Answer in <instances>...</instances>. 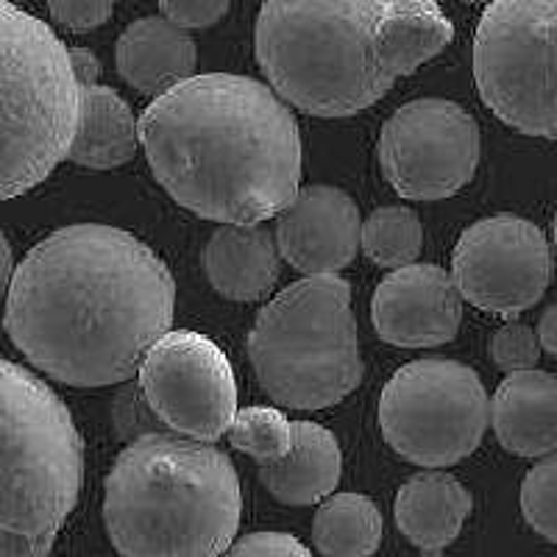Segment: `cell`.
I'll return each mask as SVG.
<instances>
[{
    "label": "cell",
    "mask_w": 557,
    "mask_h": 557,
    "mask_svg": "<svg viewBox=\"0 0 557 557\" xmlns=\"http://www.w3.org/2000/svg\"><path fill=\"white\" fill-rule=\"evenodd\" d=\"M228 3L232 0H159V12L187 32H201L226 17Z\"/></svg>",
    "instance_id": "29"
},
{
    "label": "cell",
    "mask_w": 557,
    "mask_h": 557,
    "mask_svg": "<svg viewBox=\"0 0 557 557\" xmlns=\"http://www.w3.org/2000/svg\"><path fill=\"white\" fill-rule=\"evenodd\" d=\"M552 240H555V251H557V212H555V221H552Z\"/></svg>",
    "instance_id": "33"
},
{
    "label": "cell",
    "mask_w": 557,
    "mask_h": 557,
    "mask_svg": "<svg viewBox=\"0 0 557 557\" xmlns=\"http://www.w3.org/2000/svg\"><path fill=\"white\" fill-rule=\"evenodd\" d=\"M48 12L67 32L87 34L112 17L114 0H48Z\"/></svg>",
    "instance_id": "27"
},
{
    "label": "cell",
    "mask_w": 557,
    "mask_h": 557,
    "mask_svg": "<svg viewBox=\"0 0 557 557\" xmlns=\"http://www.w3.org/2000/svg\"><path fill=\"white\" fill-rule=\"evenodd\" d=\"M14 260H12V246H9V240L3 237V285H12V278H14Z\"/></svg>",
    "instance_id": "32"
},
{
    "label": "cell",
    "mask_w": 557,
    "mask_h": 557,
    "mask_svg": "<svg viewBox=\"0 0 557 557\" xmlns=\"http://www.w3.org/2000/svg\"><path fill=\"white\" fill-rule=\"evenodd\" d=\"M282 260L307 276H330L351 265L362 248V221L355 198L330 184L301 187L276 218Z\"/></svg>",
    "instance_id": "14"
},
{
    "label": "cell",
    "mask_w": 557,
    "mask_h": 557,
    "mask_svg": "<svg viewBox=\"0 0 557 557\" xmlns=\"http://www.w3.org/2000/svg\"><path fill=\"white\" fill-rule=\"evenodd\" d=\"M491 424V399L474 368L444 357L407 362L380 396V430L407 462L446 469L474 455Z\"/></svg>",
    "instance_id": "9"
},
{
    "label": "cell",
    "mask_w": 557,
    "mask_h": 557,
    "mask_svg": "<svg viewBox=\"0 0 557 557\" xmlns=\"http://www.w3.org/2000/svg\"><path fill=\"white\" fill-rule=\"evenodd\" d=\"M139 139L153 178L203 221L257 226L301 190L298 123L257 78H187L143 112Z\"/></svg>",
    "instance_id": "2"
},
{
    "label": "cell",
    "mask_w": 557,
    "mask_h": 557,
    "mask_svg": "<svg viewBox=\"0 0 557 557\" xmlns=\"http://www.w3.org/2000/svg\"><path fill=\"white\" fill-rule=\"evenodd\" d=\"M3 62V198H17L70 157L82 126L84 84L67 45L42 20L0 3Z\"/></svg>",
    "instance_id": "7"
},
{
    "label": "cell",
    "mask_w": 557,
    "mask_h": 557,
    "mask_svg": "<svg viewBox=\"0 0 557 557\" xmlns=\"http://www.w3.org/2000/svg\"><path fill=\"white\" fill-rule=\"evenodd\" d=\"M221 557H312V552L287 532H251L237 539Z\"/></svg>",
    "instance_id": "28"
},
{
    "label": "cell",
    "mask_w": 557,
    "mask_h": 557,
    "mask_svg": "<svg viewBox=\"0 0 557 557\" xmlns=\"http://www.w3.org/2000/svg\"><path fill=\"white\" fill-rule=\"evenodd\" d=\"M480 165V128L460 103L410 101L391 114L380 134V168L387 184L410 201L457 196Z\"/></svg>",
    "instance_id": "10"
},
{
    "label": "cell",
    "mask_w": 557,
    "mask_h": 557,
    "mask_svg": "<svg viewBox=\"0 0 557 557\" xmlns=\"http://www.w3.org/2000/svg\"><path fill=\"white\" fill-rule=\"evenodd\" d=\"M70 53H73V64H76V73L84 87L98 84V78H101V64H98L96 53H89L87 48H70Z\"/></svg>",
    "instance_id": "30"
},
{
    "label": "cell",
    "mask_w": 557,
    "mask_h": 557,
    "mask_svg": "<svg viewBox=\"0 0 557 557\" xmlns=\"http://www.w3.org/2000/svg\"><path fill=\"white\" fill-rule=\"evenodd\" d=\"M539 337H541V348H544L546 355H552L557 360V305L546 307L544 315H541Z\"/></svg>",
    "instance_id": "31"
},
{
    "label": "cell",
    "mask_w": 557,
    "mask_h": 557,
    "mask_svg": "<svg viewBox=\"0 0 557 557\" xmlns=\"http://www.w3.org/2000/svg\"><path fill=\"white\" fill-rule=\"evenodd\" d=\"M240 513L232 460L178 432L134 437L103 485V524L121 557H221Z\"/></svg>",
    "instance_id": "3"
},
{
    "label": "cell",
    "mask_w": 557,
    "mask_h": 557,
    "mask_svg": "<svg viewBox=\"0 0 557 557\" xmlns=\"http://www.w3.org/2000/svg\"><path fill=\"white\" fill-rule=\"evenodd\" d=\"M541 337L539 330H530L527 323H505L491 337V360L507 371H530L541 360Z\"/></svg>",
    "instance_id": "26"
},
{
    "label": "cell",
    "mask_w": 557,
    "mask_h": 557,
    "mask_svg": "<svg viewBox=\"0 0 557 557\" xmlns=\"http://www.w3.org/2000/svg\"><path fill=\"white\" fill-rule=\"evenodd\" d=\"M462 293L437 265L412 262L380 282L371 298L376 335L399 348H432L455 341L462 321Z\"/></svg>",
    "instance_id": "13"
},
{
    "label": "cell",
    "mask_w": 557,
    "mask_h": 557,
    "mask_svg": "<svg viewBox=\"0 0 557 557\" xmlns=\"http://www.w3.org/2000/svg\"><path fill=\"white\" fill-rule=\"evenodd\" d=\"M139 393L173 432L215 444L237 416V382L218 343L193 330H171L139 366Z\"/></svg>",
    "instance_id": "11"
},
{
    "label": "cell",
    "mask_w": 557,
    "mask_h": 557,
    "mask_svg": "<svg viewBox=\"0 0 557 557\" xmlns=\"http://www.w3.org/2000/svg\"><path fill=\"white\" fill-rule=\"evenodd\" d=\"M293 449L271 466H260V482L273 499L290 507H305L335 494L343 474L337 437L312 421H293Z\"/></svg>",
    "instance_id": "19"
},
{
    "label": "cell",
    "mask_w": 557,
    "mask_h": 557,
    "mask_svg": "<svg viewBox=\"0 0 557 557\" xmlns=\"http://www.w3.org/2000/svg\"><path fill=\"white\" fill-rule=\"evenodd\" d=\"M176 282L123 228L73 223L39 240L7 287V335L45 376L107 387L139 374L173 326Z\"/></svg>",
    "instance_id": "1"
},
{
    "label": "cell",
    "mask_w": 557,
    "mask_h": 557,
    "mask_svg": "<svg viewBox=\"0 0 557 557\" xmlns=\"http://www.w3.org/2000/svg\"><path fill=\"white\" fill-rule=\"evenodd\" d=\"M462 3H485V0H462Z\"/></svg>",
    "instance_id": "34"
},
{
    "label": "cell",
    "mask_w": 557,
    "mask_h": 557,
    "mask_svg": "<svg viewBox=\"0 0 557 557\" xmlns=\"http://www.w3.org/2000/svg\"><path fill=\"white\" fill-rule=\"evenodd\" d=\"M312 541L323 557H371L382 544V513L362 494H332L318 507Z\"/></svg>",
    "instance_id": "22"
},
{
    "label": "cell",
    "mask_w": 557,
    "mask_h": 557,
    "mask_svg": "<svg viewBox=\"0 0 557 557\" xmlns=\"http://www.w3.org/2000/svg\"><path fill=\"white\" fill-rule=\"evenodd\" d=\"M262 391L290 410H323L362 382L351 285L337 273L305 276L268 301L248 332Z\"/></svg>",
    "instance_id": "6"
},
{
    "label": "cell",
    "mask_w": 557,
    "mask_h": 557,
    "mask_svg": "<svg viewBox=\"0 0 557 557\" xmlns=\"http://www.w3.org/2000/svg\"><path fill=\"white\" fill-rule=\"evenodd\" d=\"M424 226L407 207H382L362 221V251L380 268H407L421 257Z\"/></svg>",
    "instance_id": "23"
},
{
    "label": "cell",
    "mask_w": 557,
    "mask_h": 557,
    "mask_svg": "<svg viewBox=\"0 0 557 557\" xmlns=\"http://www.w3.org/2000/svg\"><path fill=\"white\" fill-rule=\"evenodd\" d=\"M0 557H48L76 507L84 444L67 405L28 368H0Z\"/></svg>",
    "instance_id": "5"
},
{
    "label": "cell",
    "mask_w": 557,
    "mask_h": 557,
    "mask_svg": "<svg viewBox=\"0 0 557 557\" xmlns=\"http://www.w3.org/2000/svg\"><path fill=\"white\" fill-rule=\"evenodd\" d=\"M469 487L446 471H424L399 487L393 519L407 541L424 557H441L460 535L471 516Z\"/></svg>",
    "instance_id": "17"
},
{
    "label": "cell",
    "mask_w": 557,
    "mask_h": 557,
    "mask_svg": "<svg viewBox=\"0 0 557 557\" xmlns=\"http://www.w3.org/2000/svg\"><path fill=\"white\" fill-rule=\"evenodd\" d=\"M455 39V26L435 0H387L376 23V59L387 78L412 76Z\"/></svg>",
    "instance_id": "20"
},
{
    "label": "cell",
    "mask_w": 557,
    "mask_h": 557,
    "mask_svg": "<svg viewBox=\"0 0 557 557\" xmlns=\"http://www.w3.org/2000/svg\"><path fill=\"white\" fill-rule=\"evenodd\" d=\"M293 424L290 418L276 407H246L237 410L235 421L228 426V441L237 451L248 455L260 466H271L293 449Z\"/></svg>",
    "instance_id": "24"
},
{
    "label": "cell",
    "mask_w": 557,
    "mask_h": 557,
    "mask_svg": "<svg viewBox=\"0 0 557 557\" xmlns=\"http://www.w3.org/2000/svg\"><path fill=\"white\" fill-rule=\"evenodd\" d=\"M114 62L123 82L143 96H165L193 78L198 62L196 39L168 17H143L121 34Z\"/></svg>",
    "instance_id": "15"
},
{
    "label": "cell",
    "mask_w": 557,
    "mask_h": 557,
    "mask_svg": "<svg viewBox=\"0 0 557 557\" xmlns=\"http://www.w3.org/2000/svg\"><path fill=\"white\" fill-rule=\"evenodd\" d=\"M491 426L510 455H555L557 376L539 368L507 374L491 399Z\"/></svg>",
    "instance_id": "16"
},
{
    "label": "cell",
    "mask_w": 557,
    "mask_h": 557,
    "mask_svg": "<svg viewBox=\"0 0 557 557\" xmlns=\"http://www.w3.org/2000/svg\"><path fill=\"white\" fill-rule=\"evenodd\" d=\"M451 276L476 310L516 315L539 305L549 287V243L524 218L491 215L462 232L451 257Z\"/></svg>",
    "instance_id": "12"
},
{
    "label": "cell",
    "mask_w": 557,
    "mask_h": 557,
    "mask_svg": "<svg viewBox=\"0 0 557 557\" xmlns=\"http://www.w3.org/2000/svg\"><path fill=\"white\" fill-rule=\"evenodd\" d=\"M521 513L532 530L557 544V451L527 471L521 482Z\"/></svg>",
    "instance_id": "25"
},
{
    "label": "cell",
    "mask_w": 557,
    "mask_h": 557,
    "mask_svg": "<svg viewBox=\"0 0 557 557\" xmlns=\"http://www.w3.org/2000/svg\"><path fill=\"white\" fill-rule=\"evenodd\" d=\"M474 82L505 126L557 139V0H491L476 26Z\"/></svg>",
    "instance_id": "8"
},
{
    "label": "cell",
    "mask_w": 557,
    "mask_h": 557,
    "mask_svg": "<svg viewBox=\"0 0 557 557\" xmlns=\"http://www.w3.org/2000/svg\"><path fill=\"white\" fill-rule=\"evenodd\" d=\"M387 0H265L253 48L278 98L315 117H351L387 96L376 23Z\"/></svg>",
    "instance_id": "4"
},
{
    "label": "cell",
    "mask_w": 557,
    "mask_h": 557,
    "mask_svg": "<svg viewBox=\"0 0 557 557\" xmlns=\"http://www.w3.org/2000/svg\"><path fill=\"white\" fill-rule=\"evenodd\" d=\"M139 146V121H134L132 107L107 84L84 87L82 126L70 148V162L89 171H112L132 162Z\"/></svg>",
    "instance_id": "21"
},
{
    "label": "cell",
    "mask_w": 557,
    "mask_h": 557,
    "mask_svg": "<svg viewBox=\"0 0 557 557\" xmlns=\"http://www.w3.org/2000/svg\"><path fill=\"white\" fill-rule=\"evenodd\" d=\"M282 251L265 228L221 223L203 248V271L209 285L228 301H262L278 282Z\"/></svg>",
    "instance_id": "18"
}]
</instances>
